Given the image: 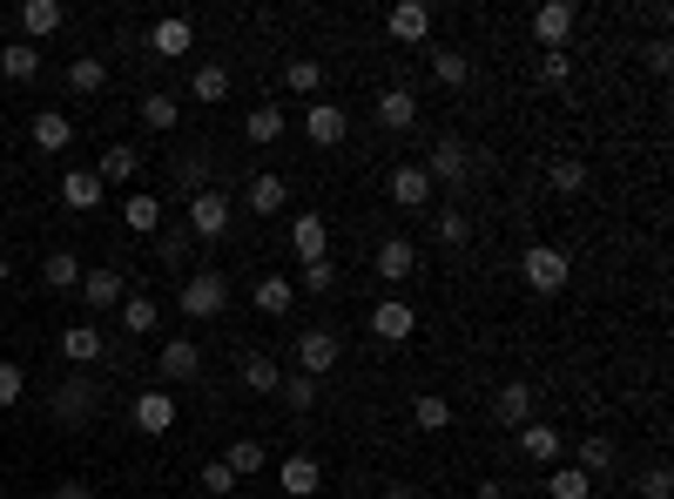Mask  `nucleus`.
Listing matches in <instances>:
<instances>
[{
	"mask_svg": "<svg viewBox=\"0 0 674 499\" xmlns=\"http://www.w3.org/2000/svg\"><path fill=\"white\" fill-rule=\"evenodd\" d=\"M667 61H674V48H667V41H648V68L667 74Z\"/></svg>",
	"mask_w": 674,
	"mask_h": 499,
	"instance_id": "obj_54",
	"label": "nucleus"
},
{
	"mask_svg": "<svg viewBox=\"0 0 674 499\" xmlns=\"http://www.w3.org/2000/svg\"><path fill=\"white\" fill-rule=\"evenodd\" d=\"M176 182H182V197L210 189V163H203V156H176Z\"/></svg>",
	"mask_w": 674,
	"mask_h": 499,
	"instance_id": "obj_47",
	"label": "nucleus"
},
{
	"mask_svg": "<svg viewBox=\"0 0 674 499\" xmlns=\"http://www.w3.org/2000/svg\"><path fill=\"white\" fill-rule=\"evenodd\" d=\"M574 21H580V8H574V0H546V8L533 14V41H540L546 55H567V41H574Z\"/></svg>",
	"mask_w": 674,
	"mask_h": 499,
	"instance_id": "obj_4",
	"label": "nucleus"
},
{
	"mask_svg": "<svg viewBox=\"0 0 674 499\" xmlns=\"http://www.w3.org/2000/svg\"><path fill=\"white\" fill-rule=\"evenodd\" d=\"M284 88H291V95H317V88H324V61H317V55H297V61L284 68Z\"/></svg>",
	"mask_w": 674,
	"mask_h": 499,
	"instance_id": "obj_39",
	"label": "nucleus"
},
{
	"mask_svg": "<svg viewBox=\"0 0 674 499\" xmlns=\"http://www.w3.org/2000/svg\"><path fill=\"white\" fill-rule=\"evenodd\" d=\"M553 189H560V197H580V189H587V163L560 156V163H553Z\"/></svg>",
	"mask_w": 674,
	"mask_h": 499,
	"instance_id": "obj_45",
	"label": "nucleus"
},
{
	"mask_svg": "<svg viewBox=\"0 0 674 499\" xmlns=\"http://www.w3.org/2000/svg\"><path fill=\"white\" fill-rule=\"evenodd\" d=\"M102 82H108V61L102 55H74L68 61V88L74 95H102Z\"/></svg>",
	"mask_w": 674,
	"mask_h": 499,
	"instance_id": "obj_30",
	"label": "nucleus"
},
{
	"mask_svg": "<svg viewBox=\"0 0 674 499\" xmlns=\"http://www.w3.org/2000/svg\"><path fill=\"white\" fill-rule=\"evenodd\" d=\"M203 492H210V499H229V492H236V473L223 466V459H210V466H203Z\"/></svg>",
	"mask_w": 674,
	"mask_h": 499,
	"instance_id": "obj_50",
	"label": "nucleus"
},
{
	"mask_svg": "<svg viewBox=\"0 0 674 499\" xmlns=\"http://www.w3.org/2000/svg\"><path fill=\"white\" fill-rule=\"evenodd\" d=\"M291 203V189H284V176H250V210L257 216H276Z\"/></svg>",
	"mask_w": 674,
	"mask_h": 499,
	"instance_id": "obj_37",
	"label": "nucleus"
},
{
	"mask_svg": "<svg viewBox=\"0 0 674 499\" xmlns=\"http://www.w3.org/2000/svg\"><path fill=\"white\" fill-rule=\"evenodd\" d=\"M371 337H385V344H405L412 331H418V304H405V297H385V304H371Z\"/></svg>",
	"mask_w": 674,
	"mask_h": 499,
	"instance_id": "obj_6",
	"label": "nucleus"
},
{
	"mask_svg": "<svg viewBox=\"0 0 674 499\" xmlns=\"http://www.w3.org/2000/svg\"><path fill=\"white\" fill-rule=\"evenodd\" d=\"M412 426H418V432H446V426H452V405H446L439 392H418V399H412Z\"/></svg>",
	"mask_w": 674,
	"mask_h": 499,
	"instance_id": "obj_36",
	"label": "nucleus"
},
{
	"mask_svg": "<svg viewBox=\"0 0 674 499\" xmlns=\"http://www.w3.org/2000/svg\"><path fill=\"white\" fill-rule=\"evenodd\" d=\"M21 392H27V371H21L14 358H0V412L21 405Z\"/></svg>",
	"mask_w": 674,
	"mask_h": 499,
	"instance_id": "obj_48",
	"label": "nucleus"
},
{
	"mask_svg": "<svg viewBox=\"0 0 674 499\" xmlns=\"http://www.w3.org/2000/svg\"><path fill=\"white\" fill-rule=\"evenodd\" d=\"M155 324H163V311H155V297H142V290H129V297H122V331H135V337H149Z\"/></svg>",
	"mask_w": 674,
	"mask_h": 499,
	"instance_id": "obj_35",
	"label": "nucleus"
},
{
	"mask_svg": "<svg viewBox=\"0 0 674 499\" xmlns=\"http://www.w3.org/2000/svg\"><path fill=\"white\" fill-rule=\"evenodd\" d=\"M425 176H431V189H459L465 176H472V148L459 142V135H439V142H431V156H425Z\"/></svg>",
	"mask_w": 674,
	"mask_h": 499,
	"instance_id": "obj_3",
	"label": "nucleus"
},
{
	"mask_svg": "<svg viewBox=\"0 0 674 499\" xmlns=\"http://www.w3.org/2000/svg\"><path fill=\"white\" fill-rule=\"evenodd\" d=\"M176 115H182V108H176V95H163V88L142 95V122H149V129H176Z\"/></svg>",
	"mask_w": 674,
	"mask_h": 499,
	"instance_id": "obj_43",
	"label": "nucleus"
},
{
	"mask_svg": "<svg viewBox=\"0 0 674 499\" xmlns=\"http://www.w3.org/2000/svg\"><path fill=\"white\" fill-rule=\"evenodd\" d=\"M95 176H102V189H108V182H135V176H142V156H135L129 142H115L108 156H102V169H95Z\"/></svg>",
	"mask_w": 674,
	"mask_h": 499,
	"instance_id": "obj_33",
	"label": "nucleus"
},
{
	"mask_svg": "<svg viewBox=\"0 0 674 499\" xmlns=\"http://www.w3.org/2000/svg\"><path fill=\"white\" fill-rule=\"evenodd\" d=\"M276 479H284V492H291V499H317V486H324V466H317L310 452H291L284 466H276Z\"/></svg>",
	"mask_w": 674,
	"mask_h": 499,
	"instance_id": "obj_19",
	"label": "nucleus"
},
{
	"mask_svg": "<svg viewBox=\"0 0 674 499\" xmlns=\"http://www.w3.org/2000/svg\"><path fill=\"white\" fill-rule=\"evenodd\" d=\"M14 277V263H8V250H0V284H8Z\"/></svg>",
	"mask_w": 674,
	"mask_h": 499,
	"instance_id": "obj_57",
	"label": "nucleus"
},
{
	"mask_svg": "<svg viewBox=\"0 0 674 499\" xmlns=\"http://www.w3.org/2000/svg\"><path fill=\"white\" fill-rule=\"evenodd\" d=\"M304 129H310L317 148H338V142L351 135V115H344L338 102H310V108H304Z\"/></svg>",
	"mask_w": 674,
	"mask_h": 499,
	"instance_id": "obj_11",
	"label": "nucleus"
},
{
	"mask_svg": "<svg viewBox=\"0 0 674 499\" xmlns=\"http://www.w3.org/2000/svg\"><path fill=\"white\" fill-rule=\"evenodd\" d=\"M135 432H149V439H163V432H176V399H169L163 385H149V392L135 399Z\"/></svg>",
	"mask_w": 674,
	"mask_h": 499,
	"instance_id": "obj_12",
	"label": "nucleus"
},
{
	"mask_svg": "<svg viewBox=\"0 0 674 499\" xmlns=\"http://www.w3.org/2000/svg\"><path fill=\"white\" fill-rule=\"evenodd\" d=\"M189 48H196V27H189L182 14H169V21H155V27H149V55L176 61V55H189Z\"/></svg>",
	"mask_w": 674,
	"mask_h": 499,
	"instance_id": "obj_20",
	"label": "nucleus"
},
{
	"mask_svg": "<svg viewBox=\"0 0 674 499\" xmlns=\"http://www.w3.org/2000/svg\"><path fill=\"white\" fill-rule=\"evenodd\" d=\"M493 418H499V426H512V432L533 418V385H527V378H506V385L493 392Z\"/></svg>",
	"mask_w": 674,
	"mask_h": 499,
	"instance_id": "obj_15",
	"label": "nucleus"
},
{
	"mask_svg": "<svg viewBox=\"0 0 674 499\" xmlns=\"http://www.w3.org/2000/svg\"><path fill=\"white\" fill-rule=\"evenodd\" d=\"M122 223L135 229V237H155V229H163V197H155V189H135V197L122 203Z\"/></svg>",
	"mask_w": 674,
	"mask_h": 499,
	"instance_id": "obj_25",
	"label": "nucleus"
},
{
	"mask_svg": "<svg viewBox=\"0 0 674 499\" xmlns=\"http://www.w3.org/2000/svg\"><path fill=\"white\" fill-rule=\"evenodd\" d=\"M291 250H297V263H324L331 257V223L324 216H297L291 223Z\"/></svg>",
	"mask_w": 674,
	"mask_h": 499,
	"instance_id": "obj_17",
	"label": "nucleus"
},
{
	"mask_svg": "<svg viewBox=\"0 0 674 499\" xmlns=\"http://www.w3.org/2000/svg\"><path fill=\"white\" fill-rule=\"evenodd\" d=\"M291 304H297V284H291V277H257V311H263V318H291Z\"/></svg>",
	"mask_w": 674,
	"mask_h": 499,
	"instance_id": "obj_28",
	"label": "nucleus"
},
{
	"mask_svg": "<svg viewBox=\"0 0 674 499\" xmlns=\"http://www.w3.org/2000/svg\"><path fill=\"white\" fill-rule=\"evenodd\" d=\"M223 229H229V197H223V189H196V197H189V237L216 243Z\"/></svg>",
	"mask_w": 674,
	"mask_h": 499,
	"instance_id": "obj_5",
	"label": "nucleus"
},
{
	"mask_svg": "<svg viewBox=\"0 0 674 499\" xmlns=\"http://www.w3.org/2000/svg\"><path fill=\"white\" fill-rule=\"evenodd\" d=\"M567 74H574L567 55H540V82H546V88H567Z\"/></svg>",
	"mask_w": 674,
	"mask_h": 499,
	"instance_id": "obj_52",
	"label": "nucleus"
},
{
	"mask_svg": "<svg viewBox=\"0 0 674 499\" xmlns=\"http://www.w3.org/2000/svg\"><path fill=\"white\" fill-rule=\"evenodd\" d=\"M82 297H88V311L102 318V311H122L129 284H122V271H82Z\"/></svg>",
	"mask_w": 674,
	"mask_h": 499,
	"instance_id": "obj_18",
	"label": "nucleus"
},
{
	"mask_svg": "<svg viewBox=\"0 0 674 499\" xmlns=\"http://www.w3.org/2000/svg\"><path fill=\"white\" fill-rule=\"evenodd\" d=\"M102 197H108V189H102L95 169H68V176H61V203H68V210H102Z\"/></svg>",
	"mask_w": 674,
	"mask_h": 499,
	"instance_id": "obj_24",
	"label": "nucleus"
},
{
	"mask_svg": "<svg viewBox=\"0 0 674 499\" xmlns=\"http://www.w3.org/2000/svg\"><path fill=\"white\" fill-rule=\"evenodd\" d=\"M431 74H439V88H465L472 82V55L465 48H439L431 55Z\"/></svg>",
	"mask_w": 674,
	"mask_h": 499,
	"instance_id": "obj_34",
	"label": "nucleus"
},
{
	"mask_svg": "<svg viewBox=\"0 0 674 499\" xmlns=\"http://www.w3.org/2000/svg\"><path fill=\"white\" fill-rule=\"evenodd\" d=\"M27 135H34V148H42V156H61V148L74 142V122L61 108H34V122H27Z\"/></svg>",
	"mask_w": 674,
	"mask_h": 499,
	"instance_id": "obj_16",
	"label": "nucleus"
},
{
	"mask_svg": "<svg viewBox=\"0 0 674 499\" xmlns=\"http://www.w3.org/2000/svg\"><path fill=\"white\" fill-rule=\"evenodd\" d=\"M223 466H229L236 479H257V473L270 466V452H263V439H236V445L223 452Z\"/></svg>",
	"mask_w": 674,
	"mask_h": 499,
	"instance_id": "obj_29",
	"label": "nucleus"
},
{
	"mask_svg": "<svg viewBox=\"0 0 674 499\" xmlns=\"http://www.w3.org/2000/svg\"><path fill=\"white\" fill-rule=\"evenodd\" d=\"M55 499H95V486H88V479H61Z\"/></svg>",
	"mask_w": 674,
	"mask_h": 499,
	"instance_id": "obj_53",
	"label": "nucleus"
},
{
	"mask_svg": "<svg viewBox=\"0 0 674 499\" xmlns=\"http://www.w3.org/2000/svg\"><path fill=\"white\" fill-rule=\"evenodd\" d=\"M378 122H385L391 135L418 129V95H412V88H385V95H378Z\"/></svg>",
	"mask_w": 674,
	"mask_h": 499,
	"instance_id": "obj_21",
	"label": "nucleus"
},
{
	"mask_svg": "<svg viewBox=\"0 0 674 499\" xmlns=\"http://www.w3.org/2000/svg\"><path fill=\"white\" fill-rule=\"evenodd\" d=\"M176 304H182V318H189V324H216V318H223V304H229L223 271H189Z\"/></svg>",
	"mask_w": 674,
	"mask_h": 499,
	"instance_id": "obj_1",
	"label": "nucleus"
},
{
	"mask_svg": "<svg viewBox=\"0 0 674 499\" xmlns=\"http://www.w3.org/2000/svg\"><path fill=\"white\" fill-rule=\"evenodd\" d=\"M88 399H95V378H74V385H61V392H55V412H61V426H74V418L88 412Z\"/></svg>",
	"mask_w": 674,
	"mask_h": 499,
	"instance_id": "obj_40",
	"label": "nucleus"
},
{
	"mask_svg": "<svg viewBox=\"0 0 674 499\" xmlns=\"http://www.w3.org/2000/svg\"><path fill=\"white\" fill-rule=\"evenodd\" d=\"M607 466H614V445H607L601 432H587V439H580V473H587V479H601Z\"/></svg>",
	"mask_w": 674,
	"mask_h": 499,
	"instance_id": "obj_42",
	"label": "nucleus"
},
{
	"mask_svg": "<svg viewBox=\"0 0 674 499\" xmlns=\"http://www.w3.org/2000/svg\"><path fill=\"white\" fill-rule=\"evenodd\" d=\"M560 445H567V432L540 426V418H527V426H520V452L533 459V466H553V459H560Z\"/></svg>",
	"mask_w": 674,
	"mask_h": 499,
	"instance_id": "obj_23",
	"label": "nucleus"
},
{
	"mask_svg": "<svg viewBox=\"0 0 674 499\" xmlns=\"http://www.w3.org/2000/svg\"><path fill=\"white\" fill-rule=\"evenodd\" d=\"M61 352H68L74 365H102V358H108V337H102V324H68V331H61Z\"/></svg>",
	"mask_w": 674,
	"mask_h": 499,
	"instance_id": "obj_22",
	"label": "nucleus"
},
{
	"mask_svg": "<svg viewBox=\"0 0 674 499\" xmlns=\"http://www.w3.org/2000/svg\"><path fill=\"white\" fill-rule=\"evenodd\" d=\"M385 499H418V486H385Z\"/></svg>",
	"mask_w": 674,
	"mask_h": 499,
	"instance_id": "obj_55",
	"label": "nucleus"
},
{
	"mask_svg": "<svg viewBox=\"0 0 674 499\" xmlns=\"http://www.w3.org/2000/svg\"><path fill=\"white\" fill-rule=\"evenodd\" d=\"M480 499H506V486H499V479H486V486H480Z\"/></svg>",
	"mask_w": 674,
	"mask_h": 499,
	"instance_id": "obj_56",
	"label": "nucleus"
},
{
	"mask_svg": "<svg viewBox=\"0 0 674 499\" xmlns=\"http://www.w3.org/2000/svg\"><path fill=\"white\" fill-rule=\"evenodd\" d=\"M284 129H291V122H284V108H263V102H257V108L244 115V135H250L257 148H270V142L284 135Z\"/></svg>",
	"mask_w": 674,
	"mask_h": 499,
	"instance_id": "obj_32",
	"label": "nucleus"
},
{
	"mask_svg": "<svg viewBox=\"0 0 674 499\" xmlns=\"http://www.w3.org/2000/svg\"><path fill=\"white\" fill-rule=\"evenodd\" d=\"M61 21H68L61 0H27V8H21V41H27V48H42L48 34H61Z\"/></svg>",
	"mask_w": 674,
	"mask_h": 499,
	"instance_id": "obj_14",
	"label": "nucleus"
},
{
	"mask_svg": "<svg viewBox=\"0 0 674 499\" xmlns=\"http://www.w3.org/2000/svg\"><path fill=\"white\" fill-rule=\"evenodd\" d=\"M155 378H169V385H189V378H203V352H196L189 337H169L163 358H155Z\"/></svg>",
	"mask_w": 674,
	"mask_h": 499,
	"instance_id": "obj_10",
	"label": "nucleus"
},
{
	"mask_svg": "<svg viewBox=\"0 0 674 499\" xmlns=\"http://www.w3.org/2000/svg\"><path fill=\"white\" fill-rule=\"evenodd\" d=\"M546 499H593V479L580 466H553L546 473Z\"/></svg>",
	"mask_w": 674,
	"mask_h": 499,
	"instance_id": "obj_38",
	"label": "nucleus"
},
{
	"mask_svg": "<svg viewBox=\"0 0 674 499\" xmlns=\"http://www.w3.org/2000/svg\"><path fill=\"white\" fill-rule=\"evenodd\" d=\"M371 271H378L385 284H412V277H418V243H412V237H385L378 257H371Z\"/></svg>",
	"mask_w": 674,
	"mask_h": 499,
	"instance_id": "obj_7",
	"label": "nucleus"
},
{
	"mask_svg": "<svg viewBox=\"0 0 674 499\" xmlns=\"http://www.w3.org/2000/svg\"><path fill=\"white\" fill-rule=\"evenodd\" d=\"M431 197H439V189H431L425 163H399V169H391V203H399V210H425Z\"/></svg>",
	"mask_w": 674,
	"mask_h": 499,
	"instance_id": "obj_13",
	"label": "nucleus"
},
{
	"mask_svg": "<svg viewBox=\"0 0 674 499\" xmlns=\"http://www.w3.org/2000/svg\"><path fill=\"white\" fill-rule=\"evenodd\" d=\"M385 27H391V41H405V48H425V41H431V8H425V0H399Z\"/></svg>",
	"mask_w": 674,
	"mask_h": 499,
	"instance_id": "obj_9",
	"label": "nucleus"
},
{
	"mask_svg": "<svg viewBox=\"0 0 674 499\" xmlns=\"http://www.w3.org/2000/svg\"><path fill=\"white\" fill-rule=\"evenodd\" d=\"M0 74H8V82H34V74H42V48L8 41V48H0Z\"/></svg>",
	"mask_w": 674,
	"mask_h": 499,
	"instance_id": "obj_31",
	"label": "nucleus"
},
{
	"mask_svg": "<svg viewBox=\"0 0 674 499\" xmlns=\"http://www.w3.org/2000/svg\"><path fill=\"white\" fill-rule=\"evenodd\" d=\"M338 352H344V344H338V331H324V324H310V331L297 337V365H304V378H324V371L338 365Z\"/></svg>",
	"mask_w": 674,
	"mask_h": 499,
	"instance_id": "obj_8",
	"label": "nucleus"
},
{
	"mask_svg": "<svg viewBox=\"0 0 674 499\" xmlns=\"http://www.w3.org/2000/svg\"><path fill=\"white\" fill-rule=\"evenodd\" d=\"M189 95L203 102V108H216V102L229 95V68H223V61H203V68L189 74Z\"/></svg>",
	"mask_w": 674,
	"mask_h": 499,
	"instance_id": "obj_27",
	"label": "nucleus"
},
{
	"mask_svg": "<svg viewBox=\"0 0 674 499\" xmlns=\"http://www.w3.org/2000/svg\"><path fill=\"white\" fill-rule=\"evenodd\" d=\"M297 284H304L310 297H324V290L338 284V263H331V257H324V263H304V277H297Z\"/></svg>",
	"mask_w": 674,
	"mask_h": 499,
	"instance_id": "obj_49",
	"label": "nucleus"
},
{
	"mask_svg": "<svg viewBox=\"0 0 674 499\" xmlns=\"http://www.w3.org/2000/svg\"><path fill=\"white\" fill-rule=\"evenodd\" d=\"M276 399H284L291 412H310V405H317V378H304V371L284 378V385H276Z\"/></svg>",
	"mask_w": 674,
	"mask_h": 499,
	"instance_id": "obj_46",
	"label": "nucleus"
},
{
	"mask_svg": "<svg viewBox=\"0 0 674 499\" xmlns=\"http://www.w3.org/2000/svg\"><path fill=\"white\" fill-rule=\"evenodd\" d=\"M244 385H250L257 399H276V385H284V365H276L270 352H250V358H244Z\"/></svg>",
	"mask_w": 674,
	"mask_h": 499,
	"instance_id": "obj_26",
	"label": "nucleus"
},
{
	"mask_svg": "<svg viewBox=\"0 0 674 499\" xmlns=\"http://www.w3.org/2000/svg\"><path fill=\"white\" fill-rule=\"evenodd\" d=\"M674 492V473L661 466V459H654V466H641V499H667Z\"/></svg>",
	"mask_w": 674,
	"mask_h": 499,
	"instance_id": "obj_51",
	"label": "nucleus"
},
{
	"mask_svg": "<svg viewBox=\"0 0 674 499\" xmlns=\"http://www.w3.org/2000/svg\"><path fill=\"white\" fill-rule=\"evenodd\" d=\"M520 271H527V290L553 297V290H567V277H574V263H567V250H553V243H527V257H520Z\"/></svg>",
	"mask_w": 674,
	"mask_h": 499,
	"instance_id": "obj_2",
	"label": "nucleus"
},
{
	"mask_svg": "<svg viewBox=\"0 0 674 499\" xmlns=\"http://www.w3.org/2000/svg\"><path fill=\"white\" fill-rule=\"evenodd\" d=\"M439 243H446V250H465V243H472V216H465V210H439Z\"/></svg>",
	"mask_w": 674,
	"mask_h": 499,
	"instance_id": "obj_44",
	"label": "nucleus"
},
{
	"mask_svg": "<svg viewBox=\"0 0 674 499\" xmlns=\"http://www.w3.org/2000/svg\"><path fill=\"white\" fill-rule=\"evenodd\" d=\"M42 277H48L55 290H82V257H68V250H55V257L42 263Z\"/></svg>",
	"mask_w": 674,
	"mask_h": 499,
	"instance_id": "obj_41",
	"label": "nucleus"
}]
</instances>
